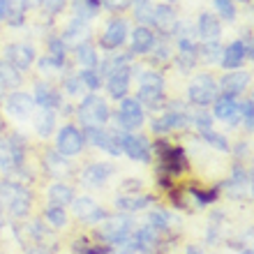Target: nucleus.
I'll return each mask as SVG.
<instances>
[{
    "instance_id": "423d86ee",
    "label": "nucleus",
    "mask_w": 254,
    "mask_h": 254,
    "mask_svg": "<svg viewBox=\"0 0 254 254\" xmlns=\"http://www.w3.org/2000/svg\"><path fill=\"white\" fill-rule=\"evenodd\" d=\"M86 143V136L76 129L74 125H65L58 132V139H56V148H58V153L61 155H67V157H72V155H79L81 148Z\"/></svg>"
},
{
    "instance_id": "20e7f679",
    "label": "nucleus",
    "mask_w": 254,
    "mask_h": 254,
    "mask_svg": "<svg viewBox=\"0 0 254 254\" xmlns=\"http://www.w3.org/2000/svg\"><path fill=\"white\" fill-rule=\"evenodd\" d=\"M217 93H220V88H217V83H215L213 76H208V74L196 76V79L190 83V88H188L190 102L196 104V107H206V104L215 102L217 100Z\"/></svg>"
},
{
    "instance_id": "37998d69",
    "label": "nucleus",
    "mask_w": 254,
    "mask_h": 254,
    "mask_svg": "<svg viewBox=\"0 0 254 254\" xmlns=\"http://www.w3.org/2000/svg\"><path fill=\"white\" fill-rule=\"evenodd\" d=\"M61 67H63V63L56 61V58H51V56H44V58L40 61V69H42V72H47V74L58 72Z\"/></svg>"
},
{
    "instance_id": "f8f14e48",
    "label": "nucleus",
    "mask_w": 254,
    "mask_h": 254,
    "mask_svg": "<svg viewBox=\"0 0 254 254\" xmlns=\"http://www.w3.org/2000/svg\"><path fill=\"white\" fill-rule=\"evenodd\" d=\"M72 210L74 215L83 222H100L107 217V213L95 203L90 196H81V199H72Z\"/></svg>"
},
{
    "instance_id": "e2e57ef3",
    "label": "nucleus",
    "mask_w": 254,
    "mask_h": 254,
    "mask_svg": "<svg viewBox=\"0 0 254 254\" xmlns=\"http://www.w3.org/2000/svg\"><path fill=\"white\" fill-rule=\"evenodd\" d=\"M243 2H248V0H243Z\"/></svg>"
},
{
    "instance_id": "9b49d317",
    "label": "nucleus",
    "mask_w": 254,
    "mask_h": 254,
    "mask_svg": "<svg viewBox=\"0 0 254 254\" xmlns=\"http://www.w3.org/2000/svg\"><path fill=\"white\" fill-rule=\"evenodd\" d=\"M7 63L16 69H28L35 63V49L30 44H9L5 49Z\"/></svg>"
},
{
    "instance_id": "473e14b6",
    "label": "nucleus",
    "mask_w": 254,
    "mask_h": 254,
    "mask_svg": "<svg viewBox=\"0 0 254 254\" xmlns=\"http://www.w3.org/2000/svg\"><path fill=\"white\" fill-rule=\"evenodd\" d=\"M97 7H100V0H76L74 2V14H76V19L88 21L95 16Z\"/></svg>"
},
{
    "instance_id": "a19ab883",
    "label": "nucleus",
    "mask_w": 254,
    "mask_h": 254,
    "mask_svg": "<svg viewBox=\"0 0 254 254\" xmlns=\"http://www.w3.org/2000/svg\"><path fill=\"white\" fill-rule=\"evenodd\" d=\"M215 7H217V12L224 16L227 21H234L236 19V7L231 0H215Z\"/></svg>"
},
{
    "instance_id": "bb28decb",
    "label": "nucleus",
    "mask_w": 254,
    "mask_h": 254,
    "mask_svg": "<svg viewBox=\"0 0 254 254\" xmlns=\"http://www.w3.org/2000/svg\"><path fill=\"white\" fill-rule=\"evenodd\" d=\"M245 58H248V56H245V47H243V42H234L231 47H227L224 51H222L220 63L227 67V69H236V67L243 65Z\"/></svg>"
},
{
    "instance_id": "6e6552de",
    "label": "nucleus",
    "mask_w": 254,
    "mask_h": 254,
    "mask_svg": "<svg viewBox=\"0 0 254 254\" xmlns=\"http://www.w3.org/2000/svg\"><path fill=\"white\" fill-rule=\"evenodd\" d=\"M23 162V146L19 136L0 139V167L2 169H16Z\"/></svg>"
},
{
    "instance_id": "bf43d9fd",
    "label": "nucleus",
    "mask_w": 254,
    "mask_h": 254,
    "mask_svg": "<svg viewBox=\"0 0 254 254\" xmlns=\"http://www.w3.org/2000/svg\"><path fill=\"white\" fill-rule=\"evenodd\" d=\"M0 227H2V215H0Z\"/></svg>"
},
{
    "instance_id": "79ce46f5",
    "label": "nucleus",
    "mask_w": 254,
    "mask_h": 254,
    "mask_svg": "<svg viewBox=\"0 0 254 254\" xmlns=\"http://www.w3.org/2000/svg\"><path fill=\"white\" fill-rule=\"evenodd\" d=\"M49 54H51V58H56V61L65 63V44H63L61 37H54V40L49 42Z\"/></svg>"
},
{
    "instance_id": "9d476101",
    "label": "nucleus",
    "mask_w": 254,
    "mask_h": 254,
    "mask_svg": "<svg viewBox=\"0 0 254 254\" xmlns=\"http://www.w3.org/2000/svg\"><path fill=\"white\" fill-rule=\"evenodd\" d=\"M123 150L127 153V157H132L136 162H150V150L153 146L148 143L146 136H139V134H129L123 139Z\"/></svg>"
},
{
    "instance_id": "6ab92c4d",
    "label": "nucleus",
    "mask_w": 254,
    "mask_h": 254,
    "mask_svg": "<svg viewBox=\"0 0 254 254\" xmlns=\"http://www.w3.org/2000/svg\"><path fill=\"white\" fill-rule=\"evenodd\" d=\"M26 12H28V2L26 0H5V14L2 21H7L9 26L19 28L26 23Z\"/></svg>"
},
{
    "instance_id": "680f3d73",
    "label": "nucleus",
    "mask_w": 254,
    "mask_h": 254,
    "mask_svg": "<svg viewBox=\"0 0 254 254\" xmlns=\"http://www.w3.org/2000/svg\"><path fill=\"white\" fill-rule=\"evenodd\" d=\"M167 2H176V0H167Z\"/></svg>"
},
{
    "instance_id": "6e6d98bb",
    "label": "nucleus",
    "mask_w": 254,
    "mask_h": 254,
    "mask_svg": "<svg viewBox=\"0 0 254 254\" xmlns=\"http://www.w3.org/2000/svg\"><path fill=\"white\" fill-rule=\"evenodd\" d=\"M188 254H201L199 248H188Z\"/></svg>"
},
{
    "instance_id": "72a5a7b5",
    "label": "nucleus",
    "mask_w": 254,
    "mask_h": 254,
    "mask_svg": "<svg viewBox=\"0 0 254 254\" xmlns=\"http://www.w3.org/2000/svg\"><path fill=\"white\" fill-rule=\"evenodd\" d=\"M222 51H224V49H222L217 42H203V47L196 49V54H201V61L210 63V65H213V63H220Z\"/></svg>"
},
{
    "instance_id": "7c9ffc66",
    "label": "nucleus",
    "mask_w": 254,
    "mask_h": 254,
    "mask_svg": "<svg viewBox=\"0 0 254 254\" xmlns=\"http://www.w3.org/2000/svg\"><path fill=\"white\" fill-rule=\"evenodd\" d=\"M139 104H146V107L155 109L160 107L162 102H164V90H160V88H141L139 90Z\"/></svg>"
},
{
    "instance_id": "a878e982",
    "label": "nucleus",
    "mask_w": 254,
    "mask_h": 254,
    "mask_svg": "<svg viewBox=\"0 0 254 254\" xmlns=\"http://www.w3.org/2000/svg\"><path fill=\"white\" fill-rule=\"evenodd\" d=\"M150 201L153 196L150 194H121V196H116V206L121 208V210H127V213H132V210H141V208L150 206Z\"/></svg>"
},
{
    "instance_id": "412c9836",
    "label": "nucleus",
    "mask_w": 254,
    "mask_h": 254,
    "mask_svg": "<svg viewBox=\"0 0 254 254\" xmlns=\"http://www.w3.org/2000/svg\"><path fill=\"white\" fill-rule=\"evenodd\" d=\"M111 174H114V169L109 167L107 162H95V164H90V167L83 171V181H86V185H90V188H100V185L107 183V178Z\"/></svg>"
},
{
    "instance_id": "4c0bfd02",
    "label": "nucleus",
    "mask_w": 254,
    "mask_h": 254,
    "mask_svg": "<svg viewBox=\"0 0 254 254\" xmlns=\"http://www.w3.org/2000/svg\"><path fill=\"white\" fill-rule=\"evenodd\" d=\"M139 83L141 88H164V79H162L160 72H143L139 76Z\"/></svg>"
},
{
    "instance_id": "09e8293b",
    "label": "nucleus",
    "mask_w": 254,
    "mask_h": 254,
    "mask_svg": "<svg viewBox=\"0 0 254 254\" xmlns=\"http://www.w3.org/2000/svg\"><path fill=\"white\" fill-rule=\"evenodd\" d=\"M136 19H139L141 23H150V19H153V7L148 5V2L136 5Z\"/></svg>"
},
{
    "instance_id": "aec40b11",
    "label": "nucleus",
    "mask_w": 254,
    "mask_h": 254,
    "mask_svg": "<svg viewBox=\"0 0 254 254\" xmlns=\"http://www.w3.org/2000/svg\"><path fill=\"white\" fill-rule=\"evenodd\" d=\"M129 37H132V54H148L155 47V33L148 26L134 28Z\"/></svg>"
},
{
    "instance_id": "2f4dec72",
    "label": "nucleus",
    "mask_w": 254,
    "mask_h": 254,
    "mask_svg": "<svg viewBox=\"0 0 254 254\" xmlns=\"http://www.w3.org/2000/svg\"><path fill=\"white\" fill-rule=\"evenodd\" d=\"M47 169L56 176V178H63V176L72 174V167H69L65 160H61V155H56V153L47 155Z\"/></svg>"
},
{
    "instance_id": "49530a36",
    "label": "nucleus",
    "mask_w": 254,
    "mask_h": 254,
    "mask_svg": "<svg viewBox=\"0 0 254 254\" xmlns=\"http://www.w3.org/2000/svg\"><path fill=\"white\" fill-rule=\"evenodd\" d=\"M40 5L44 12L49 14H58L63 12V7H65V0H40Z\"/></svg>"
},
{
    "instance_id": "864d4df0",
    "label": "nucleus",
    "mask_w": 254,
    "mask_h": 254,
    "mask_svg": "<svg viewBox=\"0 0 254 254\" xmlns=\"http://www.w3.org/2000/svg\"><path fill=\"white\" fill-rule=\"evenodd\" d=\"M2 14H5V0H0V21H2Z\"/></svg>"
},
{
    "instance_id": "f03ea898",
    "label": "nucleus",
    "mask_w": 254,
    "mask_h": 254,
    "mask_svg": "<svg viewBox=\"0 0 254 254\" xmlns=\"http://www.w3.org/2000/svg\"><path fill=\"white\" fill-rule=\"evenodd\" d=\"M0 199L7 201L14 217H26L30 210V194L16 183H0Z\"/></svg>"
},
{
    "instance_id": "4be33fe9",
    "label": "nucleus",
    "mask_w": 254,
    "mask_h": 254,
    "mask_svg": "<svg viewBox=\"0 0 254 254\" xmlns=\"http://www.w3.org/2000/svg\"><path fill=\"white\" fill-rule=\"evenodd\" d=\"M63 44H69V47H79V44H83V42H88V26L86 21L81 19H74L72 23H69V28H67L65 33H63Z\"/></svg>"
},
{
    "instance_id": "f704fd0d",
    "label": "nucleus",
    "mask_w": 254,
    "mask_h": 254,
    "mask_svg": "<svg viewBox=\"0 0 254 254\" xmlns=\"http://www.w3.org/2000/svg\"><path fill=\"white\" fill-rule=\"evenodd\" d=\"M76 61L86 67H93L97 63V54H95V47L90 42H83V44L76 47Z\"/></svg>"
},
{
    "instance_id": "c9c22d12",
    "label": "nucleus",
    "mask_w": 254,
    "mask_h": 254,
    "mask_svg": "<svg viewBox=\"0 0 254 254\" xmlns=\"http://www.w3.org/2000/svg\"><path fill=\"white\" fill-rule=\"evenodd\" d=\"M44 217H47V222L56 229H61L67 224V215H65V210H63V206H49L47 210H44Z\"/></svg>"
},
{
    "instance_id": "5701e85b",
    "label": "nucleus",
    "mask_w": 254,
    "mask_h": 254,
    "mask_svg": "<svg viewBox=\"0 0 254 254\" xmlns=\"http://www.w3.org/2000/svg\"><path fill=\"white\" fill-rule=\"evenodd\" d=\"M199 35L203 42H217L222 35V26L220 21H217V16H213V14H201L199 16Z\"/></svg>"
},
{
    "instance_id": "8fccbe9b",
    "label": "nucleus",
    "mask_w": 254,
    "mask_h": 254,
    "mask_svg": "<svg viewBox=\"0 0 254 254\" xmlns=\"http://www.w3.org/2000/svg\"><path fill=\"white\" fill-rule=\"evenodd\" d=\"M81 86H83V83H81L79 76H76V79H67L65 81V88H67V93L69 95H76L81 90Z\"/></svg>"
},
{
    "instance_id": "052dcab7",
    "label": "nucleus",
    "mask_w": 254,
    "mask_h": 254,
    "mask_svg": "<svg viewBox=\"0 0 254 254\" xmlns=\"http://www.w3.org/2000/svg\"><path fill=\"white\" fill-rule=\"evenodd\" d=\"M0 132H2V121H0Z\"/></svg>"
},
{
    "instance_id": "f3484780",
    "label": "nucleus",
    "mask_w": 254,
    "mask_h": 254,
    "mask_svg": "<svg viewBox=\"0 0 254 254\" xmlns=\"http://www.w3.org/2000/svg\"><path fill=\"white\" fill-rule=\"evenodd\" d=\"M150 23H153L162 35H174L178 19H176V12L169 5H157V7H153V19H150Z\"/></svg>"
},
{
    "instance_id": "a211bd4d",
    "label": "nucleus",
    "mask_w": 254,
    "mask_h": 254,
    "mask_svg": "<svg viewBox=\"0 0 254 254\" xmlns=\"http://www.w3.org/2000/svg\"><path fill=\"white\" fill-rule=\"evenodd\" d=\"M250 83V74L248 72H229L220 83V90L222 95H227V97H236V95H241Z\"/></svg>"
},
{
    "instance_id": "b1692460",
    "label": "nucleus",
    "mask_w": 254,
    "mask_h": 254,
    "mask_svg": "<svg viewBox=\"0 0 254 254\" xmlns=\"http://www.w3.org/2000/svg\"><path fill=\"white\" fill-rule=\"evenodd\" d=\"M132 241H134V250H139V252H155L157 248V229L153 227H143L139 229L136 234H132Z\"/></svg>"
},
{
    "instance_id": "603ef678",
    "label": "nucleus",
    "mask_w": 254,
    "mask_h": 254,
    "mask_svg": "<svg viewBox=\"0 0 254 254\" xmlns=\"http://www.w3.org/2000/svg\"><path fill=\"white\" fill-rule=\"evenodd\" d=\"M169 54H171V51H169L167 47H160V49H157V56H155V61H167Z\"/></svg>"
},
{
    "instance_id": "1a4fd4ad",
    "label": "nucleus",
    "mask_w": 254,
    "mask_h": 254,
    "mask_svg": "<svg viewBox=\"0 0 254 254\" xmlns=\"http://www.w3.org/2000/svg\"><path fill=\"white\" fill-rule=\"evenodd\" d=\"M190 123V116L183 111L181 104H176L174 111H169L164 114L162 118L153 123V132L155 134H167V132H174V129H183V127H188Z\"/></svg>"
},
{
    "instance_id": "4d7b16f0",
    "label": "nucleus",
    "mask_w": 254,
    "mask_h": 254,
    "mask_svg": "<svg viewBox=\"0 0 254 254\" xmlns=\"http://www.w3.org/2000/svg\"><path fill=\"white\" fill-rule=\"evenodd\" d=\"M241 254H254V252H252V250H250V248H248V250H243V252H241Z\"/></svg>"
},
{
    "instance_id": "c03bdc74",
    "label": "nucleus",
    "mask_w": 254,
    "mask_h": 254,
    "mask_svg": "<svg viewBox=\"0 0 254 254\" xmlns=\"http://www.w3.org/2000/svg\"><path fill=\"white\" fill-rule=\"evenodd\" d=\"M241 116H243V121H245V127L252 129V125H254V102L252 100H248L241 107Z\"/></svg>"
},
{
    "instance_id": "dca6fc26",
    "label": "nucleus",
    "mask_w": 254,
    "mask_h": 254,
    "mask_svg": "<svg viewBox=\"0 0 254 254\" xmlns=\"http://www.w3.org/2000/svg\"><path fill=\"white\" fill-rule=\"evenodd\" d=\"M5 107H7V114L14 116V118H28L35 109V100L26 93H12L7 97Z\"/></svg>"
},
{
    "instance_id": "ea45409f",
    "label": "nucleus",
    "mask_w": 254,
    "mask_h": 254,
    "mask_svg": "<svg viewBox=\"0 0 254 254\" xmlns=\"http://www.w3.org/2000/svg\"><path fill=\"white\" fill-rule=\"evenodd\" d=\"M171 215L167 213V210H153L150 213V227L153 229H169V224H171Z\"/></svg>"
},
{
    "instance_id": "58836bf2",
    "label": "nucleus",
    "mask_w": 254,
    "mask_h": 254,
    "mask_svg": "<svg viewBox=\"0 0 254 254\" xmlns=\"http://www.w3.org/2000/svg\"><path fill=\"white\" fill-rule=\"evenodd\" d=\"M201 134H203V139H206L210 146L217 148V150H222V153H227L229 150V143H227V139H224L222 134L213 132V129H201Z\"/></svg>"
},
{
    "instance_id": "3c124183",
    "label": "nucleus",
    "mask_w": 254,
    "mask_h": 254,
    "mask_svg": "<svg viewBox=\"0 0 254 254\" xmlns=\"http://www.w3.org/2000/svg\"><path fill=\"white\" fill-rule=\"evenodd\" d=\"M192 194L196 196V201H199V203H210V201H213V196H215L213 192H201V190H192Z\"/></svg>"
},
{
    "instance_id": "5fc2aeb1",
    "label": "nucleus",
    "mask_w": 254,
    "mask_h": 254,
    "mask_svg": "<svg viewBox=\"0 0 254 254\" xmlns=\"http://www.w3.org/2000/svg\"><path fill=\"white\" fill-rule=\"evenodd\" d=\"M30 254H49L47 250H42V248H37V250H30Z\"/></svg>"
},
{
    "instance_id": "2eb2a0df",
    "label": "nucleus",
    "mask_w": 254,
    "mask_h": 254,
    "mask_svg": "<svg viewBox=\"0 0 254 254\" xmlns=\"http://www.w3.org/2000/svg\"><path fill=\"white\" fill-rule=\"evenodd\" d=\"M215 118L229 123V125H236L241 121V104L236 102V97H227L222 95L215 100Z\"/></svg>"
},
{
    "instance_id": "39448f33",
    "label": "nucleus",
    "mask_w": 254,
    "mask_h": 254,
    "mask_svg": "<svg viewBox=\"0 0 254 254\" xmlns=\"http://www.w3.org/2000/svg\"><path fill=\"white\" fill-rule=\"evenodd\" d=\"M116 121L121 123V132L136 129V127H141V123H143V107H141L136 100H132V97H123Z\"/></svg>"
},
{
    "instance_id": "393cba45",
    "label": "nucleus",
    "mask_w": 254,
    "mask_h": 254,
    "mask_svg": "<svg viewBox=\"0 0 254 254\" xmlns=\"http://www.w3.org/2000/svg\"><path fill=\"white\" fill-rule=\"evenodd\" d=\"M37 104H40L42 109H56L61 107V95H58V90H54V88L49 86V83H37L35 86V97H33Z\"/></svg>"
},
{
    "instance_id": "de8ad7c7",
    "label": "nucleus",
    "mask_w": 254,
    "mask_h": 254,
    "mask_svg": "<svg viewBox=\"0 0 254 254\" xmlns=\"http://www.w3.org/2000/svg\"><path fill=\"white\" fill-rule=\"evenodd\" d=\"M190 121L196 123V127H199V129H210V127H213V121H210V116H208L206 111H199V114L190 116Z\"/></svg>"
},
{
    "instance_id": "4468645a",
    "label": "nucleus",
    "mask_w": 254,
    "mask_h": 254,
    "mask_svg": "<svg viewBox=\"0 0 254 254\" xmlns=\"http://www.w3.org/2000/svg\"><path fill=\"white\" fill-rule=\"evenodd\" d=\"M129 72H132V69L127 65H123L109 74L107 88H109V95H111L114 100H123L127 95V90H129Z\"/></svg>"
},
{
    "instance_id": "13d9d810",
    "label": "nucleus",
    "mask_w": 254,
    "mask_h": 254,
    "mask_svg": "<svg viewBox=\"0 0 254 254\" xmlns=\"http://www.w3.org/2000/svg\"><path fill=\"white\" fill-rule=\"evenodd\" d=\"M134 2H136V5H141V2H148V0H134Z\"/></svg>"
},
{
    "instance_id": "f257e3e1",
    "label": "nucleus",
    "mask_w": 254,
    "mask_h": 254,
    "mask_svg": "<svg viewBox=\"0 0 254 254\" xmlns=\"http://www.w3.org/2000/svg\"><path fill=\"white\" fill-rule=\"evenodd\" d=\"M155 150L160 155V183L162 185H171V178H174L178 171H183L185 164H188L185 153H183L178 146H169L164 141L155 143Z\"/></svg>"
},
{
    "instance_id": "7ed1b4c3",
    "label": "nucleus",
    "mask_w": 254,
    "mask_h": 254,
    "mask_svg": "<svg viewBox=\"0 0 254 254\" xmlns=\"http://www.w3.org/2000/svg\"><path fill=\"white\" fill-rule=\"evenodd\" d=\"M109 116L111 114H109L107 102L102 100V97H97V95L86 97L79 107V121L86 127H102L109 121Z\"/></svg>"
},
{
    "instance_id": "ddd939ff",
    "label": "nucleus",
    "mask_w": 254,
    "mask_h": 254,
    "mask_svg": "<svg viewBox=\"0 0 254 254\" xmlns=\"http://www.w3.org/2000/svg\"><path fill=\"white\" fill-rule=\"evenodd\" d=\"M125 40H127V23L123 19H114L107 26L104 35L100 37V44H102V49H109V51H111V49L123 47Z\"/></svg>"
},
{
    "instance_id": "c85d7f7f",
    "label": "nucleus",
    "mask_w": 254,
    "mask_h": 254,
    "mask_svg": "<svg viewBox=\"0 0 254 254\" xmlns=\"http://www.w3.org/2000/svg\"><path fill=\"white\" fill-rule=\"evenodd\" d=\"M72 199H74V190L69 185H65V183H56L49 190L51 206H65V203H72Z\"/></svg>"
},
{
    "instance_id": "c756f323",
    "label": "nucleus",
    "mask_w": 254,
    "mask_h": 254,
    "mask_svg": "<svg viewBox=\"0 0 254 254\" xmlns=\"http://www.w3.org/2000/svg\"><path fill=\"white\" fill-rule=\"evenodd\" d=\"M21 83V74L16 72V67H12L9 63H0V88H5V90H9V88H16Z\"/></svg>"
},
{
    "instance_id": "0eeeda50",
    "label": "nucleus",
    "mask_w": 254,
    "mask_h": 254,
    "mask_svg": "<svg viewBox=\"0 0 254 254\" xmlns=\"http://www.w3.org/2000/svg\"><path fill=\"white\" fill-rule=\"evenodd\" d=\"M132 236V222L129 217H104V227H102V238L111 245H118L121 241Z\"/></svg>"
},
{
    "instance_id": "cd10ccee",
    "label": "nucleus",
    "mask_w": 254,
    "mask_h": 254,
    "mask_svg": "<svg viewBox=\"0 0 254 254\" xmlns=\"http://www.w3.org/2000/svg\"><path fill=\"white\" fill-rule=\"evenodd\" d=\"M56 127V116H54V109H40L35 114V132L40 136H49L54 132Z\"/></svg>"
},
{
    "instance_id": "e433bc0d",
    "label": "nucleus",
    "mask_w": 254,
    "mask_h": 254,
    "mask_svg": "<svg viewBox=\"0 0 254 254\" xmlns=\"http://www.w3.org/2000/svg\"><path fill=\"white\" fill-rule=\"evenodd\" d=\"M79 79H81V83L88 88V90H97V88L102 86V76H100V72H95L93 67H88V69H83V72L79 74Z\"/></svg>"
},
{
    "instance_id": "a18cd8bd",
    "label": "nucleus",
    "mask_w": 254,
    "mask_h": 254,
    "mask_svg": "<svg viewBox=\"0 0 254 254\" xmlns=\"http://www.w3.org/2000/svg\"><path fill=\"white\" fill-rule=\"evenodd\" d=\"M100 2L111 12H125L127 7L132 5V0H100Z\"/></svg>"
}]
</instances>
